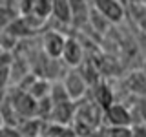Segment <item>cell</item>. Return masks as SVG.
<instances>
[{
	"label": "cell",
	"instance_id": "obj_1",
	"mask_svg": "<svg viewBox=\"0 0 146 137\" xmlns=\"http://www.w3.org/2000/svg\"><path fill=\"white\" fill-rule=\"evenodd\" d=\"M6 99L11 104L13 112L17 113L18 119H22V121H26V119H36V104L38 102L27 91L15 88V91H9L6 95Z\"/></svg>",
	"mask_w": 146,
	"mask_h": 137
},
{
	"label": "cell",
	"instance_id": "obj_2",
	"mask_svg": "<svg viewBox=\"0 0 146 137\" xmlns=\"http://www.w3.org/2000/svg\"><path fill=\"white\" fill-rule=\"evenodd\" d=\"M68 37L58 29H48L46 33H42L40 37V49L42 55L49 61H60V55L64 49Z\"/></svg>",
	"mask_w": 146,
	"mask_h": 137
},
{
	"label": "cell",
	"instance_id": "obj_3",
	"mask_svg": "<svg viewBox=\"0 0 146 137\" xmlns=\"http://www.w3.org/2000/svg\"><path fill=\"white\" fill-rule=\"evenodd\" d=\"M93 9L110 24H121L126 18V7L122 0H91Z\"/></svg>",
	"mask_w": 146,
	"mask_h": 137
},
{
	"label": "cell",
	"instance_id": "obj_4",
	"mask_svg": "<svg viewBox=\"0 0 146 137\" xmlns=\"http://www.w3.org/2000/svg\"><path fill=\"white\" fill-rule=\"evenodd\" d=\"M60 84H62V88H64L68 99H70L71 102L84 99L86 93H88V84H86V80L82 79V75L77 70H68L66 77H64V80Z\"/></svg>",
	"mask_w": 146,
	"mask_h": 137
},
{
	"label": "cell",
	"instance_id": "obj_5",
	"mask_svg": "<svg viewBox=\"0 0 146 137\" xmlns=\"http://www.w3.org/2000/svg\"><path fill=\"white\" fill-rule=\"evenodd\" d=\"M104 122L108 124V128H115V126H133V119H131V112L124 102H113L111 106H108L102 112Z\"/></svg>",
	"mask_w": 146,
	"mask_h": 137
},
{
	"label": "cell",
	"instance_id": "obj_6",
	"mask_svg": "<svg viewBox=\"0 0 146 137\" xmlns=\"http://www.w3.org/2000/svg\"><path fill=\"white\" fill-rule=\"evenodd\" d=\"M84 57H86V53H84V46L80 44V40L68 37L64 49H62V55H60V62L66 64L68 70H77L84 62Z\"/></svg>",
	"mask_w": 146,
	"mask_h": 137
},
{
	"label": "cell",
	"instance_id": "obj_7",
	"mask_svg": "<svg viewBox=\"0 0 146 137\" xmlns=\"http://www.w3.org/2000/svg\"><path fill=\"white\" fill-rule=\"evenodd\" d=\"M124 88L133 99H146V73L141 70L130 71L124 77Z\"/></svg>",
	"mask_w": 146,
	"mask_h": 137
},
{
	"label": "cell",
	"instance_id": "obj_8",
	"mask_svg": "<svg viewBox=\"0 0 146 137\" xmlns=\"http://www.w3.org/2000/svg\"><path fill=\"white\" fill-rule=\"evenodd\" d=\"M91 100H93L95 106H99L100 110H106L108 106H111L115 102V93L113 90L108 86V82L99 80L97 84H93V93H91Z\"/></svg>",
	"mask_w": 146,
	"mask_h": 137
},
{
	"label": "cell",
	"instance_id": "obj_9",
	"mask_svg": "<svg viewBox=\"0 0 146 137\" xmlns=\"http://www.w3.org/2000/svg\"><path fill=\"white\" fill-rule=\"evenodd\" d=\"M51 18L58 26H71L70 0H51Z\"/></svg>",
	"mask_w": 146,
	"mask_h": 137
},
{
	"label": "cell",
	"instance_id": "obj_10",
	"mask_svg": "<svg viewBox=\"0 0 146 137\" xmlns=\"http://www.w3.org/2000/svg\"><path fill=\"white\" fill-rule=\"evenodd\" d=\"M11 61L13 57L7 51L2 53V57H0V91L6 90L7 82L11 80Z\"/></svg>",
	"mask_w": 146,
	"mask_h": 137
},
{
	"label": "cell",
	"instance_id": "obj_11",
	"mask_svg": "<svg viewBox=\"0 0 146 137\" xmlns=\"http://www.w3.org/2000/svg\"><path fill=\"white\" fill-rule=\"evenodd\" d=\"M133 110H130L133 124H146V99H133Z\"/></svg>",
	"mask_w": 146,
	"mask_h": 137
},
{
	"label": "cell",
	"instance_id": "obj_12",
	"mask_svg": "<svg viewBox=\"0 0 146 137\" xmlns=\"http://www.w3.org/2000/svg\"><path fill=\"white\" fill-rule=\"evenodd\" d=\"M17 17H18L17 11H11V9H2V7H0V31L6 29V27L11 24Z\"/></svg>",
	"mask_w": 146,
	"mask_h": 137
},
{
	"label": "cell",
	"instance_id": "obj_13",
	"mask_svg": "<svg viewBox=\"0 0 146 137\" xmlns=\"http://www.w3.org/2000/svg\"><path fill=\"white\" fill-rule=\"evenodd\" d=\"M108 137H133V128L131 126L108 128Z\"/></svg>",
	"mask_w": 146,
	"mask_h": 137
},
{
	"label": "cell",
	"instance_id": "obj_14",
	"mask_svg": "<svg viewBox=\"0 0 146 137\" xmlns=\"http://www.w3.org/2000/svg\"><path fill=\"white\" fill-rule=\"evenodd\" d=\"M0 137H22L18 134L17 128H11V126H2L0 128Z\"/></svg>",
	"mask_w": 146,
	"mask_h": 137
},
{
	"label": "cell",
	"instance_id": "obj_15",
	"mask_svg": "<svg viewBox=\"0 0 146 137\" xmlns=\"http://www.w3.org/2000/svg\"><path fill=\"white\" fill-rule=\"evenodd\" d=\"M133 137H146V124H133Z\"/></svg>",
	"mask_w": 146,
	"mask_h": 137
},
{
	"label": "cell",
	"instance_id": "obj_16",
	"mask_svg": "<svg viewBox=\"0 0 146 137\" xmlns=\"http://www.w3.org/2000/svg\"><path fill=\"white\" fill-rule=\"evenodd\" d=\"M131 4H135V6H146V0H130Z\"/></svg>",
	"mask_w": 146,
	"mask_h": 137
},
{
	"label": "cell",
	"instance_id": "obj_17",
	"mask_svg": "<svg viewBox=\"0 0 146 137\" xmlns=\"http://www.w3.org/2000/svg\"><path fill=\"white\" fill-rule=\"evenodd\" d=\"M141 71L146 73V53H144V57H143V66H141Z\"/></svg>",
	"mask_w": 146,
	"mask_h": 137
},
{
	"label": "cell",
	"instance_id": "obj_18",
	"mask_svg": "<svg viewBox=\"0 0 146 137\" xmlns=\"http://www.w3.org/2000/svg\"><path fill=\"white\" fill-rule=\"evenodd\" d=\"M2 53H4V51H2V49H0V57H2Z\"/></svg>",
	"mask_w": 146,
	"mask_h": 137
},
{
	"label": "cell",
	"instance_id": "obj_19",
	"mask_svg": "<svg viewBox=\"0 0 146 137\" xmlns=\"http://www.w3.org/2000/svg\"><path fill=\"white\" fill-rule=\"evenodd\" d=\"M0 128H2V121H0Z\"/></svg>",
	"mask_w": 146,
	"mask_h": 137
}]
</instances>
